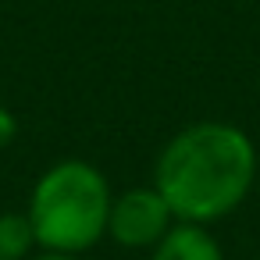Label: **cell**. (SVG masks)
I'll list each match as a JSON object with an SVG mask.
<instances>
[{
  "mask_svg": "<svg viewBox=\"0 0 260 260\" xmlns=\"http://www.w3.org/2000/svg\"><path fill=\"white\" fill-rule=\"evenodd\" d=\"M256 182V146L232 121H196L175 132L157 164L153 185L178 221L214 224L242 207Z\"/></svg>",
  "mask_w": 260,
  "mask_h": 260,
  "instance_id": "obj_1",
  "label": "cell"
},
{
  "mask_svg": "<svg viewBox=\"0 0 260 260\" xmlns=\"http://www.w3.org/2000/svg\"><path fill=\"white\" fill-rule=\"evenodd\" d=\"M111 185L89 160H61L47 168L29 196L36 246L57 253H86L107 235Z\"/></svg>",
  "mask_w": 260,
  "mask_h": 260,
  "instance_id": "obj_2",
  "label": "cell"
},
{
  "mask_svg": "<svg viewBox=\"0 0 260 260\" xmlns=\"http://www.w3.org/2000/svg\"><path fill=\"white\" fill-rule=\"evenodd\" d=\"M175 221L178 217L171 214V207L157 192V185H136L111 200L107 235L125 249H153Z\"/></svg>",
  "mask_w": 260,
  "mask_h": 260,
  "instance_id": "obj_3",
  "label": "cell"
},
{
  "mask_svg": "<svg viewBox=\"0 0 260 260\" xmlns=\"http://www.w3.org/2000/svg\"><path fill=\"white\" fill-rule=\"evenodd\" d=\"M153 260H224V253L207 224L175 221L164 232V239L153 246Z\"/></svg>",
  "mask_w": 260,
  "mask_h": 260,
  "instance_id": "obj_4",
  "label": "cell"
},
{
  "mask_svg": "<svg viewBox=\"0 0 260 260\" xmlns=\"http://www.w3.org/2000/svg\"><path fill=\"white\" fill-rule=\"evenodd\" d=\"M36 246V232L29 214H0V260H25Z\"/></svg>",
  "mask_w": 260,
  "mask_h": 260,
  "instance_id": "obj_5",
  "label": "cell"
},
{
  "mask_svg": "<svg viewBox=\"0 0 260 260\" xmlns=\"http://www.w3.org/2000/svg\"><path fill=\"white\" fill-rule=\"evenodd\" d=\"M15 136H18V121H15V114H11L8 107H0V150L11 146Z\"/></svg>",
  "mask_w": 260,
  "mask_h": 260,
  "instance_id": "obj_6",
  "label": "cell"
},
{
  "mask_svg": "<svg viewBox=\"0 0 260 260\" xmlns=\"http://www.w3.org/2000/svg\"><path fill=\"white\" fill-rule=\"evenodd\" d=\"M32 260H82L79 253H57V249H43L40 256H32Z\"/></svg>",
  "mask_w": 260,
  "mask_h": 260,
  "instance_id": "obj_7",
  "label": "cell"
}]
</instances>
